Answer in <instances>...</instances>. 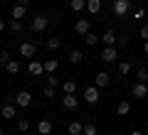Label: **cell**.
Instances as JSON below:
<instances>
[{"mask_svg":"<svg viewBox=\"0 0 148 135\" xmlns=\"http://www.w3.org/2000/svg\"><path fill=\"white\" fill-rule=\"evenodd\" d=\"M128 7H131V3H128V0H114L111 10H114V15H116V17H126Z\"/></svg>","mask_w":148,"mask_h":135,"instance_id":"6da1fadb","label":"cell"},{"mask_svg":"<svg viewBox=\"0 0 148 135\" xmlns=\"http://www.w3.org/2000/svg\"><path fill=\"white\" fill-rule=\"evenodd\" d=\"M99 98H101V94H99V86H89V88H84V101H86L89 106L99 103Z\"/></svg>","mask_w":148,"mask_h":135,"instance_id":"7a4b0ae2","label":"cell"},{"mask_svg":"<svg viewBox=\"0 0 148 135\" xmlns=\"http://www.w3.org/2000/svg\"><path fill=\"white\" fill-rule=\"evenodd\" d=\"M47 27H49L47 15H35V17H32V30H35V32H45Z\"/></svg>","mask_w":148,"mask_h":135,"instance_id":"3957f363","label":"cell"},{"mask_svg":"<svg viewBox=\"0 0 148 135\" xmlns=\"http://www.w3.org/2000/svg\"><path fill=\"white\" fill-rule=\"evenodd\" d=\"M17 52H20V57H25V59H32V57H35V52H37V47L32 44V42H22L20 47H17Z\"/></svg>","mask_w":148,"mask_h":135,"instance_id":"277c9868","label":"cell"},{"mask_svg":"<svg viewBox=\"0 0 148 135\" xmlns=\"http://www.w3.org/2000/svg\"><path fill=\"white\" fill-rule=\"evenodd\" d=\"M131 96H133V98H146V96H148V86H146V81H138L136 83V86H133L131 88Z\"/></svg>","mask_w":148,"mask_h":135,"instance_id":"5b68a950","label":"cell"},{"mask_svg":"<svg viewBox=\"0 0 148 135\" xmlns=\"http://www.w3.org/2000/svg\"><path fill=\"white\" fill-rule=\"evenodd\" d=\"M62 103H64L67 111H77V108H79V98H77V94H64Z\"/></svg>","mask_w":148,"mask_h":135,"instance_id":"8992f818","label":"cell"},{"mask_svg":"<svg viewBox=\"0 0 148 135\" xmlns=\"http://www.w3.org/2000/svg\"><path fill=\"white\" fill-rule=\"evenodd\" d=\"M30 103H32V94L30 91H20V94L15 96V106H20V108H27Z\"/></svg>","mask_w":148,"mask_h":135,"instance_id":"52a82bcc","label":"cell"},{"mask_svg":"<svg viewBox=\"0 0 148 135\" xmlns=\"http://www.w3.org/2000/svg\"><path fill=\"white\" fill-rule=\"evenodd\" d=\"M74 32H77V35H82V37L89 35V32H91L89 20H77V22H74Z\"/></svg>","mask_w":148,"mask_h":135,"instance_id":"ba28073f","label":"cell"},{"mask_svg":"<svg viewBox=\"0 0 148 135\" xmlns=\"http://www.w3.org/2000/svg\"><path fill=\"white\" fill-rule=\"evenodd\" d=\"M109 83H111V76H109L106 71H99V74L94 76V86H99V88H106Z\"/></svg>","mask_w":148,"mask_h":135,"instance_id":"9c48e42d","label":"cell"},{"mask_svg":"<svg viewBox=\"0 0 148 135\" xmlns=\"http://www.w3.org/2000/svg\"><path fill=\"white\" fill-rule=\"evenodd\" d=\"M116 57H119L116 47H104V52H101V59H104L106 64H111V62H116Z\"/></svg>","mask_w":148,"mask_h":135,"instance_id":"30bf717a","label":"cell"},{"mask_svg":"<svg viewBox=\"0 0 148 135\" xmlns=\"http://www.w3.org/2000/svg\"><path fill=\"white\" fill-rule=\"evenodd\" d=\"M0 115H3V118H15V115H17V108H15V106H12V103H3V108H0Z\"/></svg>","mask_w":148,"mask_h":135,"instance_id":"8fae6325","label":"cell"},{"mask_svg":"<svg viewBox=\"0 0 148 135\" xmlns=\"http://www.w3.org/2000/svg\"><path fill=\"white\" fill-rule=\"evenodd\" d=\"M67 130H69V135H84V123H79V120H72Z\"/></svg>","mask_w":148,"mask_h":135,"instance_id":"7c38bea8","label":"cell"},{"mask_svg":"<svg viewBox=\"0 0 148 135\" xmlns=\"http://www.w3.org/2000/svg\"><path fill=\"white\" fill-rule=\"evenodd\" d=\"M37 130H40V135H49V133H52V120L42 118L40 123H37Z\"/></svg>","mask_w":148,"mask_h":135,"instance_id":"4fadbf2b","label":"cell"},{"mask_svg":"<svg viewBox=\"0 0 148 135\" xmlns=\"http://www.w3.org/2000/svg\"><path fill=\"white\" fill-rule=\"evenodd\" d=\"M27 71H30L32 76H40V74H45V64H42V62H30Z\"/></svg>","mask_w":148,"mask_h":135,"instance_id":"5bb4252c","label":"cell"},{"mask_svg":"<svg viewBox=\"0 0 148 135\" xmlns=\"http://www.w3.org/2000/svg\"><path fill=\"white\" fill-rule=\"evenodd\" d=\"M101 39H104V44H106V47H114V44H116V39H119V37H116V32H114V30H106Z\"/></svg>","mask_w":148,"mask_h":135,"instance_id":"9a60e30c","label":"cell"},{"mask_svg":"<svg viewBox=\"0 0 148 135\" xmlns=\"http://www.w3.org/2000/svg\"><path fill=\"white\" fill-rule=\"evenodd\" d=\"M116 113L121 115V118L128 115V113H131V103H128V101H119V103H116Z\"/></svg>","mask_w":148,"mask_h":135,"instance_id":"2e32d148","label":"cell"},{"mask_svg":"<svg viewBox=\"0 0 148 135\" xmlns=\"http://www.w3.org/2000/svg\"><path fill=\"white\" fill-rule=\"evenodd\" d=\"M86 10H89L91 15L101 12V0H86Z\"/></svg>","mask_w":148,"mask_h":135,"instance_id":"e0dca14e","label":"cell"},{"mask_svg":"<svg viewBox=\"0 0 148 135\" xmlns=\"http://www.w3.org/2000/svg\"><path fill=\"white\" fill-rule=\"evenodd\" d=\"M5 71L10 74V76H15V74L20 71V62H15V59H10V62L5 64Z\"/></svg>","mask_w":148,"mask_h":135,"instance_id":"ac0fdd59","label":"cell"},{"mask_svg":"<svg viewBox=\"0 0 148 135\" xmlns=\"http://www.w3.org/2000/svg\"><path fill=\"white\" fill-rule=\"evenodd\" d=\"M25 12H27V5H15L12 7V20H22Z\"/></svg>","mask_w":148,"mask_h":135,"instance_id":"d6986e66","label":"cell"},{"mask_svg":"<svg viewBox=\"0 0 148 135\" xmlns=\"http://www.w3.org/2000/svg\"><path fill=\"white\" fill-rule=\"evenodd\" d=\"M45 44H47V49H52V52H57V49L62 47V39H59V37H49V39L45 42Z\"/></svg>","mask_w":148,"mask_h":135,"instance_id":"ffe728a7","label":"cell"},{"mask_svg":"<svg viewBox=\"0 0 148 135\" xmlns=\"http://www.w3.org/2000/svg\"><path fill=\"white\" fill-rule=\"evenodd\" d=\"M57 66H59L57 59H47V62H45V74H54V71H57Z\"/></svg>","mask_w":148,"mask_h":135,"instance_id":"44dd1931","label":"cell"},{"mask_svg":"<svg viewBox=\"0 0 148 135\" xmlns=\"http://www.w3.org/2000/svg\"><path fill=\"white\" fill-rule=\"evenodd\" d=\"M62 91L64 94H77V83H74L72 79H67V81L62 83Z\"/></svg>","mask_w":148,"mask_h":135,"instance_id":"7402d4cb","label":"cell"},{"mask_svg":"<svg viewBox=\"0 0 148 135\" xmlns=\"http://www.w3.org/2000/svg\"><path fill=\"white\" fill-rule=\"evenodd\" d=\"M82 59H84V54H82V49H72V52H69V62H72V64H79Z\"/></svg>","mask_w":148,"mask_h":135,"instance_id":"603a6c76","label":"cell"},{"mask_svg":"<svg viewBox=\"0 0 148 135\" xmlns=\"http://www.w3.org/2000/svg\"><path fill=\"white\" fill-rule=\"evenodd\" d=\"M119 74H121V76H126V74H131V62H128V59H123V62H119Z\"/></svg>","mask_w":148,"mask_h":135,"instance_id":"cb8c5ba5","label":"cell"},{"mask_svg":"<svg viewBox=\"0 0 148 135\" xmlns=\"http://www.w3.org/2000/svg\"><path fill=\"white\" fill-rule=\"evenodd\" d=\"M69 7H72L74 12H79V10H84V7H86V0H72Z\"/></svg>","mask_w":148,"mask_h":135,"instance_id":"d4e9b609","label":"cell"},{"mask_svg":"<svg viewBox=\"0 0 148 135\" xmlns=\"http://www.w3.org/2000/svg\"><path fill=\"white\" fill-rule=\"evenodd\" d=\"M17 130H22V133H30V120H27V118H17Z\"/></svg>","mask_w":148,"mask_h":135,"instance_id":"484cf974","label":"cell"},{"mask_svg":"<svg viewBox=\"0 0 148 135\" xmlns=\"http://www.w3.org/2000/svg\"><path fill=\"white\" fill-rule=\"evenodd\" d=\"M99 39H101V37H99V35H94V32H89V35H84V42L89 44V47H94V44H96Z\"/></svg>","mask_w":148,"mask_h":135,"instance_id":"4316f807","label":"cell"},{"mask_svg":"<svg viewBox=\"0 0 148 135\" xmlns=\"http://www.w3.org/2000/svg\"><path fill=\"white\" fill-rule=\"evenodd\" d=\"M8 30H10V32H15V35H17V32L22 30V22H20V20H10V22H8Z\"/></svg>","mask_w":148,"mask_h":135,"instance_id":"83f0119b","label":"cell"},{"mask_svg":"<svg viewBox=\"0 0 148 135\" xmlns=\"http://www.w3.org/2000/svg\"><path fill=\"white\" fill-rule=\"evenodd\" d=\"M42 96L45 98H54V86H47V83H45L42 86Z\"/></svg>","mask_w":148,"mask_h":135,"instance_id":"f1b7e54d","label":"cell"},{"mask_svg":"<svg viewBox=\"0 0 148 135\" xmlns=\"http://www.w3.org/2000/svg\"><path fill=\"white\" fill-rule=\"evenodd\" d=\"M84 135H96V125L94 123H84Z\"/></svg>","mask_w":148,"mask_h":135,"instance_id":"f546056e","label":"cell"},{"mask_svg":"<svg viewBox=\"0 0 148 135\" xmlns=\"http://www.w3.org/2000/svg\"><path fill=\"white\" fill-rule=\"evenodd\" d=\"M45 81H47V86H54V88H57V83H59V79L54 76V74H47V79H45Z\"/></svg>","mask_w":148,"mask_h":135,"instance_id":"4dcf8cb0","label":"cell"},{"mask_svg":"<svg viewBox=\"0 0 148 135\" xmlns=\"http://www.w3.org/2000/svg\"><path fill=\"white\" fill-rule=\"evenodd\" d=\"M136 79H138V81H148V69H138V71H136Z\"/></svg>","mask_w":148,"mask_h":135,"instance_id":"1f68e13d","label":"cell"},{"mask_svg":"<svg viewBox=\"0 0 148 135\" xmlns=\"http://www.w3.org/2000/svg\"><path fill=\"white\" fill-rule=\"evenodd\" d=\"M10 59H12V57H10V52H0V62H3V66H5Z\"/></svg>","mask_w":148,"mask_h":135,"instance_id":"d6a6232c","label":"cell"},{"mask_svg":"<svg viewBox=\"0 0 148 135\" xmlns=\"http://www.w3.org/2000/svg\"><path fill=\"white\" fill-rule=\"evenodd\" d=\"M138 35H141V39H148V25H141V30H138Z\"/></svg>","mask_w":148,"mask_h":135,"instance_id":"836d02e7","label":"cell"},{"mask_svg":"<svg viewBox=\"0 0 148 135\" xmlns=\"http://www.w3.org/2000/svg\"><path fill=\"white\" fill-rule=\"evenodd\" d=\"M116 44H119V47H126V44H128V37H126V35H123V37H119V39H116Z\"/></svg>","mask_w":148,"mask_h":135,"instance_id":"e575fe53","label":"cell"},{"mask_svg":"<svg viewBox=\"0 0 148 135\" xmlns=\"http://www.w3.org/2000/svg\"><path fill=\"white\" fill-rule=\"evenodd\" d=\"M133 17H136V20H143V17H146V10H136V15H133Z\"/></svg>","mask_w":148,"mask_h":135,"instance_id":"d590c367","label":"cell"},{"mask_svg":"<svg viewBox=\"0 0 148 135\" xmlns=\"http://www.w3.org/2000/svg\"><path fill=\"white\" fill-rule=\"evenodd\" d=\"M143 52L148 54V39H143Z\"/></svg>","mask_w":148,"mask_h":135,"instance_id":"8d00e7d4","label":"cell"},{"mask_svg":"<svg viewBox=\"0 0 148 135\" xmlns=\"http://www.w3.org/2000/svg\"><path fill=\"white\" fill-rule=\"evenodd\" d=\"M17 5H30V0H17Z\"/></svg>","mask_w":148,"mask_h":135,"instance_id":"74e56055","label":"cell"},{"mask_svg":"<svg viewBox=\"0 0 148 135\" xmlns=\"http://www.w3.org/2000/svg\"><path fill=\"white\" fill-rule=\"evenodd\" d=\"M3 30H5V20H0V32H3Z\"/></svg>","mask_w":148,"mask_h":135,"instance_id":"f35d334b","label":"cell"},{"mask_svg":"<svg viewBox=\"0 0 148 135\" xmlns=\"http://www.w3.org/2000/svg\"><path fill=\"white\" fill-rule=\"evenodd\" d=\"M27 135H40V130H30V133H27Z\"/></svg>","mask_w":148,"mask_h":135,"instance_id":"ab89813d","label":"cell"},{"mask_svg":"<svg viewBox=\"0 0 148 135\" xmlns=\"http://www.w3.org/2000/svg\"><path fill=\"white\" fill-rule=\"evenodd\" d=\"M131 135H143V133H141V130H133V133H131Z\"/></svg>","mask_w":148,"mask_h":135,"instance_id":"60d3db41","label":"cell"},{"mask_svg":"<svg viewBox=\"0 0 148 135\" xmlns=\"http://www.w3.org/2000/svg\"><path fill=\"white\" fill-rule=\"evenodd\" d=\"M0 135H8V133H5V130H0Z\"/></svg>","mask_w":148,"mask_h":135,"instance_id":"b9f144b4","label":"cell"},{"mask_svg":"<svg viewBox=\"0 0 148 135\" xmlns=\"http://www.w3.org/2000/svg\"><path fill=\"white\" fill-rule=\"evenodd\" d=\"M0 69H3V62H0Z\"/></svg>","mask_w":148,"mask_h":135,"instance_id":"7bdbcfd3","label":"cell"}]
</instances>
